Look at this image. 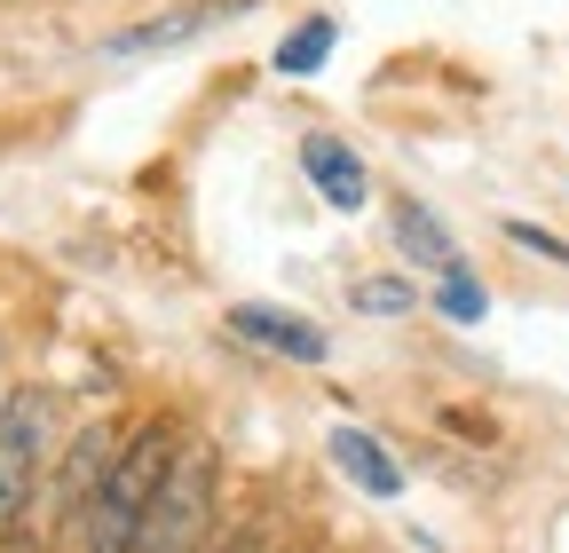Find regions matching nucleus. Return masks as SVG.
I'll list each match as a JSON object with an SVG mask.
<instances>
[{
  "instance_id": "nucleus-6",
  "label": "nucleus",
  "mask_w": 569,
  "mask_h": 553,
  "mask_svg": "<svg viewBox=\"0 0 569 553\" xmlns=\"http://www.w3.org/2000/svg\"><path fill=\"white\" fill-rule=\"evenodd\" d=\"M301 174L317 182V198L332 205V214H365L372 174H365V159H356L348 143H332V134H309V143H301Z\"/></svg>"
},
{
  "instance_id": "nucleus-15",
  "label": "nucleus",
  "mask_w": 569,
  "mask_h": 553,
  "mask_svg": "<svg viewBox=\"0 0 569 553\" xmlns=\"http://www.w3.org/2000/svg\"><path fill=\"white\" fill-rule=\"evenodd\" d=\"M0 553H32V545H24V537H0Z\"/></svg>"
},
{
  "instance_id": "nucleus-14",
  "label": "nucleus",
  "mask_w": 569,
  "mask_h": 553,
  "mask_svg": "<svg viewBox=\"0 0 569 553\" xmlns=\"http://www.w3.org/2000/svg\"><path fill=\"white\" fill-rule=\"evenodd\" d=\"M206 553H269V545H261V530H238V537H222V545H206Z\"/></svg>"
},
{
  "instance_id": "nucleus-10",
  "label": "nucleus",
  "mask_w": 569,
  "mask_h": 553,
  "mask_svg": "<svg viewBox=\"0 0 569 553\" xmlns=\"http://www.w3.org/2000/svg\"><path fill=\"white\" fill-rule=\"evenodd\" d=\"M325 56H332V17H309L293 40L277 48V72H293V80H301V72H317Z\"/></svg>"
},
{
  "instance_id": "nucleus-12",
  "label": "nucleus",
  "mask_w": 569,
  "mask_h": 553,
  "mask_svg": "<svg viewBox=\"0 0 569 553\" xmlns=\"http://www.w3.org/2000/svg\"><path fill=\"white\" fill-rule=\"evenodd\" d=\"M348 301L365 309V316H403V309H411V285H403V276H365Z\"/></svg>"
},
{
  "instance_id": "nucleus-4",
  "label": "nucleus",
  "mask_w": 569,
  "mask_h": 553,
  "mask_svg": "<svg viewBox=\"0 0 569 553\" xmlns=\"http://www.w3.org/2000/svg\"><path fill=\"white\" fill-rule=\"evenodd\" d=\"M111 451H119V435H111V420H88L80 435H71V451L48 466V514L71 530L88 514V499H96V482H103V466H111Z\"/></svg>"
},
{
  "instance_id": "nucleus-13",
  "label": "nucleus",
  "mask_w": 569,
  "mask_h": 553,
  "mask_svg": "<svg viewBox=\"0 0 569 553\" xmlns=\"http://www.w3.org/2000/svg\"><path fill=\"white\" fill-rule=\"evenodd\" d=\"M507 238H515V245H530V253H546V261H561V269H569V245H561V238H546V230H538V222H507Z\"/></svg>"
},
{
  "instance_id": "nucleus-5",
  "label": "nucleus",
  "mask_w": 569,
  "mask_h": 553,
  "mask_svg": "<svg viewBox=\"0 0 569 553\" xmlns=\"http://www.w3.org/2000/svg\"><path fill=\"white\" fill-rule=\"evenodd\" d=\"M230 332H238V340H253V349H269V356H293V364H325V356H332L325 324L284 316V309H261V301L230 309Z\"/></svg>"
},
{
  "instance_id": "nucleus-3",
  "label": "nucleus",
  "mask_w": 569,
  "mask_h": 553,
  "mask_svg": "<svg viewBox=\"0 0 569 553\" xmlns=\"http://www.w3.org/2000/svg\"><path fill=\"white\" fill-rule=\"evenodd\" d=\"M213 506H222V451L213 443H182V459L167 466L151 514L134 530V553H198L213 530Z\"/></svg>"
},
{
  "instance_id": "nucleus-2",
  "label": "nucleus",
  "mask_w": 569,
  "mask_h": 553,
  "mask_svg": "<svg viewBox=\"0 0 569 553\" xmlns=\"http://www.w3.org/2000/svg\"><path fill=\"white\" fill-rule=\"evenodd\" d=\"M48 451H56V395L48 388H9L0 395V537H17L40 506L48 482Z\"/></svg>"
},
{
  "instance_id": "nucleus-11",
  "label": "nucleus",
  "mask_w": 569,
  "mask_h": 553,
  "mask_svg": "<svg viewBox=\"0 0 569 553\" xmlns=\"http://www.w3.org/2000/svg\"><path fill=\"white\" fill-rule=\"evenodd\" d=\"M436 309H443L451 324H475V316H482V285H475V276H467L459 261L443 269V293H436Z\"/></svg>"
},
{
  "instance_id": "nucleus-16",
  "label": "nucleus",
  "mask_w": 569,
  "mask_h": 553,
  "mask_svg": "<svg viewBox=\"0 0 569 553\" xmlns=\"http://www.w3.org/2000/svg\"><path fill=\"white\" fill-rule=\"evenodd\" d=\"M301 553H309V545H301Z\"/></svg>"
},
{
  "instance_id": "nucleus-1",
  "label": "nucleus",
  "mask_w": 569,
  "mask_h": 553,
  "mask_svg": "<svg viewBox=\"0 0 569 553\" xmlns=\"http://www.w3.org/2000/svg\"><path fill=\"white\" fill-rule=\"evenodd\" d=\"M182 443L190 435L174 420H142L134 435H119V451H111V466L96 482L88 514L71 522V553H134V530H142V514H151L167 466L182 459Z\"/></svg>"
},
{
  "instance_id": "nucleus-9",
  "label": "nucleus",
  "mask_w": 569,
  "mask_h": 553,
  "mask_svg": "<svg viewBox=\"0 0 569 553\" xmlns=\"http://www.w3.org/2000/svg\"><path fill=\"white\" fill-rule=\"evenodd\" d=\"M213 17H230V9H182V17H151V24L119 32V40H111V56H142V48H167V40H182V32H206Z\"/></svg>"
},
{
  "instance_id": "nucleus-7",
  "label": "nucleus",
  "mask_w": 569,
  "mask_h": 553,
  "mask_svg": "<svg viewBox=\"0 0 569 553\" xmlns=\"http://www.w3.org/2000/svg\"><path fill=\"white\" fill-rule=\"evenodd\" d=\"M325 451H332V466L356 482V491H372V499H396V491H403V466H396L365 428H332V443H325Z\"/></svg>"
},
{
  "instance_id": "nucleus-8",
  "label": "nucleus",
  "mask_w": 569,
  "mask_h": 553,
  "mask_svg": "<svg viewBox=\"0 0 569 553\" xmlns=\"http://www.w3.org/2000/svg\"><path fill=\"white\" fill-rule=\"evenodd\" d=\"M396 245H403L411 261H427V269H451V261H459V245L443 238V222L427 214L419 198H396Z\"/></svg>"
}]
</instances>
